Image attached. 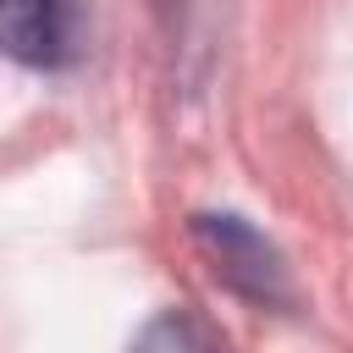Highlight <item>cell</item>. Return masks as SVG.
Instances as JSON below:
<instances>
[{
    "instance_id": "obj_1",
    "label": "cell",
    "mask_w": 353,
    "mask_h": 353,
    "mask_svg": "<svg viewBox=\"0 0 353 353\" xmlns=\"http://www.w3.org/2000/svg\"><path fill=\"white\" fill-rule=\"evenodd\" d=\"M188 237L210 259L215 281L232 287L237 298H248L254 309H281L287 314L298 303V287H292V270H287L281 248L259 226H248L243 215H232V210H199L188 221Z\"/></svg>"
},
{
    "instance_id": "obj_2",
    "label": "cell",
    "mask_w": 353,
    "mask_h": 353,
    "mask_svg": "<svg viewBox=\"0 0 353 353\" xmlns=\"http://www.w3.org/2000/svg\"><path fill=\"white\" fill-rule=\"evenodd\" d=\"M0 55L28 72H66L83 55V0H0Z\"/></svg>"
},
{
    "instance_id": "obj_3",
    "label": "cell",
    "mask_w": 353,
    "mask_h": 353,
    "mask_svg": "<svg viewBox=\"0 0 353 353\" xmlns=\"http://www.w3.org/2000/svg\"><path fill=\"white\" fill-rule=\"evenodd\" d=\"M127 353H232V347H226V336L204 314H193V309H160L132 336Z\"/></svg>"
},
{
    "instance_id": "obj_4",
    "label": "cell",
    "mask_w": 353,
    "mask_h": 353,
    "mask_svg": "<svg viewBox=\"0 0 353 353\" xmlns=\"http://www.w3.org/2000/svg\"><path fill=\"white\" fill-rule=\"evenodd\" d=\"M154 11H165V17H176V11H188V0H149Z\"/></svg>"
}]
</instances>
